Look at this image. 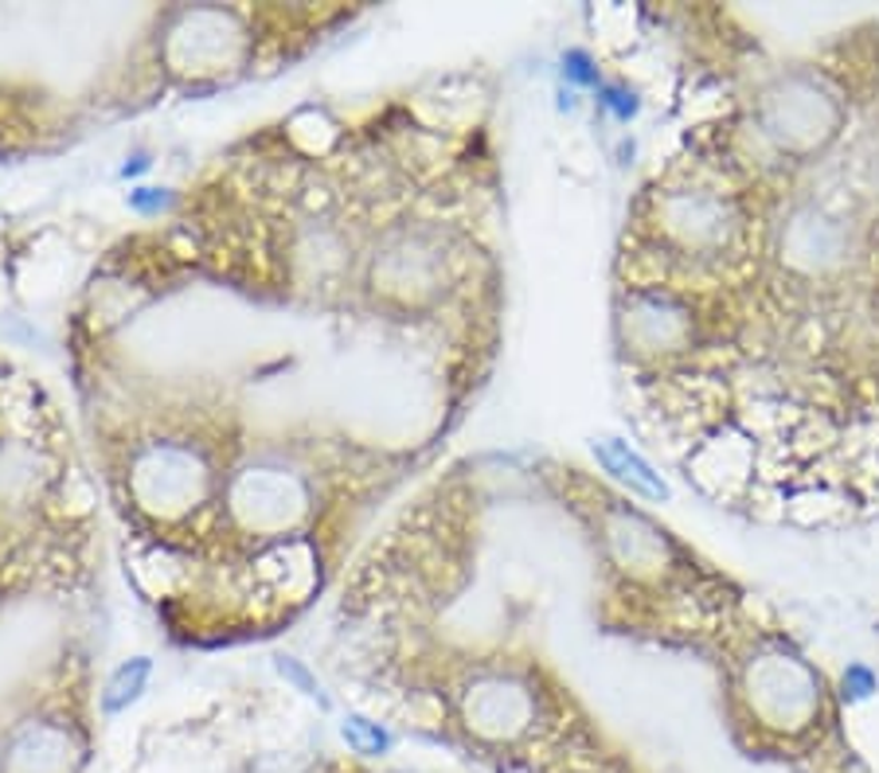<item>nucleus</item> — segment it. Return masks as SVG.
<instances>
[{"label":"nucleus","instance_id":"1","mask_svg":"<svg viewBox=\"0 0 879 773\" xmlns=\"http://www.w3.org/2000/svg\"><path fill=\"white\" fill-rule=\"evenodd\" d=\"M149 672H152L149 656H134V661L121 664V668L110 676V684L102 687V711H106V715H113V711H121L126 703H134L137 695H141L145 680H149Z\"/></svg>","mask_w":879,"mask_h":773},{"label":"nucleus","instance_id":"2","mask_svg":"<svg viewBox=\"0 0 879 773\" xmlns=\"http://www.w3.org/2000/svg\"><path fill=\"white\" fill-rule=\"evenodd\" d=\"M344 739H352V746L361 750V754H379V746H384V731L376 723L368 726V719H348L344 723Z\"/></svg>","mask_w":879,"mask_h":773},{"label":"nucleus","instance_id":"3","mask_svg":"<svg viewBox=\"0 0 879 773\" xmlns=\"http://www.w3.org/2000/svg\"><path fill=\"white\" fill-rule=\"evenodd\" d=\"M328 773H411V770H372V765H336Z\"/></svg>","mask_w":879,"mask_h":773}]
</instances>
